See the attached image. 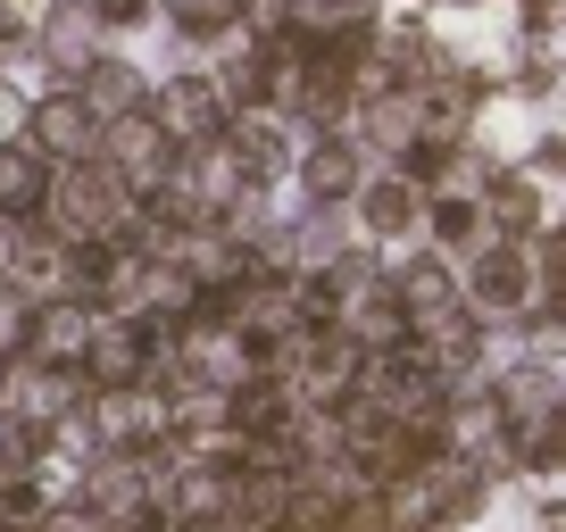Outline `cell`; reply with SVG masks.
I'll return each mask as SVG.
<instances>
[{"instance_id":"10","label":"cell","mask_w":566,"mask_h":532,"mask_svg":"<svg viewBox=\"0 0 566 532\" xmlns=\"http://www.w3.org/2000/svg\"><path fill=\"white\" fill-rule=\"evenodd\" d=\"M101 100L125 117V108H134V75H125V67H92V84H84V108H92V117H101Z\"/></svg>"},{"instance_id":"3","label":"cell","mask_w":566,"mask_h":532,"mask_svg":"<svg viewBox=\"0 0 566 532\" xmlns=\"http://www.w3.org/2000/svg\"><path fill=\"white\" fill-rule=\"evenodd\" d=\"M159 134H167L176 150L226 142V92H217L209 75H176V84L159 92Z\"/></svg>"},{"instance_id":"13","label":"cell","mask_w":566,"mask_h":532,"mask_svg":"<svg viewBox=\"0 0 566 532\" xmlns=\"http://www.w3.org/2000/svg\"><path fill=\"white\" fill-rule=\"evenodd\" d=\"M92 9H101V18H108V25H134V18H142V9H150V0H92Z\"/></svg>"},{"instance_id":"9","label":"cell","mask_w":566,"mask_h":532,"mask_svg":"<svg viewBox=\"0 0 566 532\" xmlns=\"http://www.w3.org/2000/svg\"><path fill=\"white\" fill-rule=\"evenodd\" d=\"M167 18H176L184 34H226V25H233V0H167Z\"/></svg>"},{"instance_id":"7","label":"cell","mask_w":566,"mask_h":532,"mask_svg":"<svg viewBox=\"0 0 566 532\" xmlns=\"http://www.w3.org/2000/svg\"><path fill=\"white\" fill-rule=\"evenodd\" d=\"M475 300H492V308H516V300H525V258H516V249H492V258H483Z\"/></svg>"},{"instance_id":"1","label":"cell","mask_w":566,"mask_h":532,"mask_svg":"<svg viewBox=\"0 0 566 532\" xmlns=\"http://www.w3.org/2000/svg\"><path fill=\"white\" fill-rule=\"evenodd\" d=\"M42 216H51L59 242H117V233L134 225V183H125L108 159H75V167L51 175Z\"/></svg>"},{"instance_id":"5","label":"cell","mask_w":566,"mask_h":532,"mask_svg":"<svg viewBox=\"0 0 566 532\" xmlns=\"http://www.w3.org/2000/svg\"><path fill=\"white\" fill-rule=\"evenodd\" d=\"M42 192H51L42 159L25 142H0V225H25V216L42 209Z\"/></svg>"},{"instance_id":"2","label":"cell","mask_w":566,"mask_h":532,"mask_svg":"<svg viewBox=\"0 0 566 532\" xmlns=\"http://www.w3.org/2000/svg\"><path fill=\"white\" fill-rule=\"evenodd\" d=\"M25 134H34V159H59V167H75V159H101V117L84 108V92H51L42 108H25Z\"/></svg>"},{"instance_id":"11","label":"cell","mask_w":566,"mask_h":532,"mask_svg":"<svg viewBox=\"0 0 566 532\" xmlns=\"http://www.w3.org/2000/svg\"><path fill=\"white\" fill-rule=\"evenodd\" d=\"M492 216H500V225H509V233H525V225H533V192H525V183H500Z\"/></svg>"},{"instance_id":"8","label":"cell","mask_w":566,"mask_h":532,"mask_svg":"<svg viewBox=\"0 0 566 532\" xmlns=\"http://www.w3.org/2000/svg\"><path fill=\"white\" fill-rule=\"evenodd\" d=\"M358 216H367V233H400V225H417V192L408 183H375L358 200Z\"/></svg>"},{"instance_id":"4","label":"cell","mask_w":566,"mask_h":532,"mask_svg":"<svg viewBox=\"0 0 566 532\" xmlns=\"http://www.w3.org/2000/svg\"><path fill=\"white\" fill-rule=\"evenodd\" d=\"M150 350H159V324H134V317H108L101 333H92V350H84V366L101 374L108 391H134L142 383V366H150Z\"/></svg>"},{"instance_id":"12","label":"cell","mask_w":566,"mask_h":532,"mask_svg":"<svg viewBox=\"0 0 566 532\" xmlns=\"http://www.w3.org/2000/svg\"><path fill=\"white\" fill-rule=\"evenodd\" d=\"M433 233H442V242H467V233H475V209H467V200H442V209H433Z\"/></svg>"},{"instance_id":"6","label":"cell","mask_w":566,"mask_h":532,"mask_svg":"<svg viewBox=\"0 0 566 532\" xmlns=\"http://www.w3.org/2000/svg\"><path fill=\"white\" fill-rule=\"evenodd\" d=\"M301 183H308V200H342L358 183V159L342 142H325V150H308V159H301Z\"/></svg>"}]
</instances>
